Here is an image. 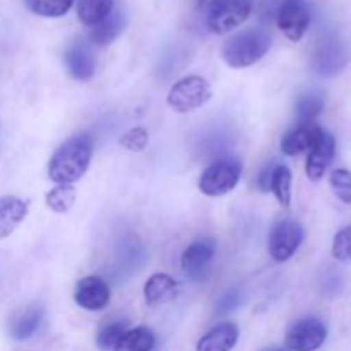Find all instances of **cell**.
Listing matches in <instances>:
<instances>
[{"label": "cell", "mask_w": 351, "mask_h": 351, "mask_svg": "<svg viewBox=\"0 0 351 351\" xmlns=\"http://www.w3.org/2000/svg\"><path fill=\"white\" fill-rule=\"evenodd\" d=\"M93 141L88 134L74 136L62 144L48 163V177L58 185H72L81 180L89 168Z\"/></svg>", "instance_id": "cell-1"}, {"label": "cell", "mask_w": 351, "mask_h": 351, "mask_svg": "<svg viewBox=\"0 0 351 351\" xmlns=\"http://www.w3.org/2000/svg\"><path fill=\"white\" fill-rule=\"evenodd\" d=\"M271 48V34L264 29H247L230 36L221 47V57L232 69H245L259 62Z\"/></svg>", "instance_id": "cell-2"}, {"label": "cell", "mask_w": 351, "mask_h": 351, "mask_svg": "<svg viewBox=\"0 0 351 351\" xmlns=\"http://www.w3.org/2000/svg\"><path fill=\"white\" fill-rule=\"evenodd\" d=\"M242 163L237 158H219L213 161L199 178V191L209 197H219L237 187L242 175Z\"/></svg>", "instance_id": "cell-3"}, {"label": "cell", "mask_w": 351, "mask_h": 351, "mask_svg": "<svg viewBox=\"0 0 351 351\" xmlns=\"http://www.w3.org/2000/svg\"><path fill=\"white\" fill-rule=\"evenodd\" d=\"M211 86L204 77L187 75V77L180 79L171 86L167 101L175 112L187 113L206 105L211 99Z\"/></svg>", "instance_id": "cell-4"}, {"label": "cell", "mask_w": 351, "mask_h": 351, "mask_svg": "<svg viewBox=\"0 0 351 351\" xmlns=\"http://www.w3.org/2000/svg\"><path fill=\"white\" fill-rule=\"evenodd\" d=\"M254 0H219L208 10V26L213 33L226 34L239 27L252 12Z\"/></svg>", "instance_id": "cell-5"}, {"label": "cell", "mask_w": 351, "mask_h": 351, "mask_svg": "<svg viewBox=\"0 0 351 351\" xmlns=\"http://www.w3.org/2000/svg\"><path fill=\"white\" fill-rule=\"evenodd\" d=\"M304 228L293 218H283L273 226L269 233V254L276 263H287L300 247Z\"/></svg>", "instance_id": "cell-6"}, {"label": "cell", "mask_w": 351, "mask_h": 351, "mask_svg": "<svg viewBox=\"0 0 351 351\" xmlns=\"http://www.w3.org/2000/svg\"><path fill=\"white\" fill-rule=\"evenodd\" d=\"M328 338V326L319 317H304L287 332V348L290 351H315Z\"/></svg>", "instance_id": "cell-7"}, {"label": "cell", "mask_w": 351, "mask_h": 351, "mask_svg": "<svg viewBox=\"0 0 351 351\" xmlns=\"http://www.w3.org/2000/svg\"><path fill=\"white\" fill-rule=\"evenodd\" d=\"M278 27L291 41H300L311 26V9L304 0H285L276 16Z\"/></svg>", "instance_id": "cell-8"}, {"label": "cell", "mask_w": 351, "mask_h": 351, "mask_svg": "<svg viewBox=\"0 0 351 351\" xmlns=\"http://www.w3.org/2000/svg\"><path fill=\"white\" fill-rule=\"evenodd\" d=\"M216 254V240L213 237H202V239L192 242L182 254V269L191 280L201 281L208 273L213 259Z\"/></svg>", "instance_id": "cell-9"}, {"label": "cell", "mask_w": 351, "mask_h": 351, "mask_svg": "<svg viewBox=\"0 0 351 351\" xmlns=\"http://www.w3.org/2000/svg\"><path fill=\"white\" fill-rule=\"evenodd\" d=\"M348 48L339 38L329 36L324 38L317 45L314 51V69L322 75H335L338 74L345 65L348 64Z\"/></svg>", "instance_id": "cell-10"}, {"label": "cell", "mask_w": 351, "mask_h": 351, "mask_svg": "<svg viewBox=\"0 0 351 351\" xmlns=\"http://www.w3.org/2000/svg\"><path fill=\"white\" fill-rule=\"evenodd\" d=\"M75 304L89 312L103 311L110 302V287L103 278L86 276L75 285Z\"/></svg>", "instance_id": "cell-11"}, {"label": "cell", "mask_w": 351, "mask_h": 351, "mask_svg": "<svg viewBox=\"0 0 351 351\" xmlns=\"http://www.w3.org/2000/svg\"><path fill=\"white\" fill-rule=\"evenodd\" d=\"M322 127L317 123H298L295 129L288 130L281 139V151L287 156H297V154L311 151L319 143L322 136Z\"/></svg>", "instance_id": "cell-12"}, {"label": "cell", "mask_w": 351, "mask_h": 351, "mask_svg": "<svg viewBox=\"0 0 351 351\" xmlns=\"http://www.w3.org/2000/svg\"><path fill=\"white\" fill-rule=\"evenodd\" d=\"M336 156V139L331 132L328 130H322V136L319 139V143L315 144L311 149L307 158V177L312 182H319L324 177L326 170L329 168V165L332 163Z\"/></svg>", "instance_id": "cell-13"}, {"label": "cell", "mask_w": 351, "mask_h": 351, "mask_svg": "<svg viewBox=\"0 0 351 351\" xmlns=\"http://www.w3.org/2000/svg\"><path fill=\"white\" fill-rule=\"evenodd\" d=\"M65 65H67L69 74L74 79L89 81L96 71L95 53L84 41H75L65 51Z\"/></svg>", "instance_id": "cell-14"}, {"label": "cell", "mask_w": 351, "mask_h": 351, "mask_svg": "<svg viewBox=\"0 0 351 351\" xmlns=\"http://www.w3.org/2000/svg\"><path fill=\"white\" fill-rule=\"evenodd\" d=\"M45 311L41 305L33 304L27 305L26 308H23L21 312H17L12 317L9 326V335L10 338L16 339V341H24V339H29L34 332L40 329L41 322H43Z\"/></svg>", "instance_id": "cell-15"}, {"label": "cell", "mask_w": 351, "mask_h": 351, "mask_svg": "<svg viewBox=\"0 0 351 351\" xmlns=\"http://www.w3.org/2000/svg\"><path fill=\"white\" fill-rule=\"evenodd\" d=\"M239 328L233 322H223L206 332L197 343V351H232L239 341Z\"/></svg>", "instance_id": "cell-16"}, {"label": "cell", "mask_w": 351, "mask_h": 351, "mask_svg": "<svg viewBox=\"0 0 351 351\" xmlns=\"http://www.w3.org/2000/svg\"><path fill=\"white\" fill-rule=\"evenodd\" d=\"M127 26V16L123 10L113 9L105 19L99 21L98 24L91 27L89 33V40L91 43L98 45V47H106V45L113 43L117 38L122 34V31Z\"/></svg>", "instance_id": "cell-17"}, {"label": "cell", "mask_w": 351, "mask_h": 351, "mask_svg": "<svg viewBox=\"0 0 351 351\" xmlns=\"http://www.w3.org/2000/svg\"><path fill=\"white\" fill-rule=\"evenodd\" d=\"M27 216V202L14 195L0 197V239L12 235Z\"/></svg>", "instance_id": "cell-18"}, {"label": "cell", "mask_w": 351, "mask_h": 351, "mask_svg": "<svg viewBox=\"0 0 351 351\" xmlns=\"http://www.w3.org/2000/svg\"><path fill=\"white\" fill-rule=\"evenodd\" d=\"M177 295V281L165 273H156L144 285V300L151 307L171 302Z\"/></svg>", "instance_id": "cell-19"}, {"label": "cell", "mask_w": 351, "mask_h": 351, "mask_svg": "<svg viewBox=\"0 0 351 351\" xmlns=\"http://www.w3.org/2000/svg\"><path fill=\"white\" fill-rule=\"evenodd\" d=\"M156 345V336L149 328H134L129 329L120 338L113 351H153Z\"/></svg>", "instance_id": "cell-20"}, {"label": "cell", "mask_w": 351, "mask_h": 351, "mask_svg": "<svg viewBox=\"0 0 351 351\" xmlns=\"http://www.w3.org/2000/svg\"><path fill=\"white\" fill-rule=\"evenodd\" d=\"M324 110V96L321 93L308 91L302 93L297 99L295 113H297L298 123H312L315 122L319 115Z\"/></svg>", "instance_id": "cell-21"}, {"label": "cell", "mask_w": 351, "mask_h": 351, "mask_svg": "<svg viewBox=\"0 0 351 351\" xmlns=\"http://www.w3.org/2000/svg\"><path fill=\"white\" fill-rule=\"evenodd\" d=\"M113 10V0H77V16L86 26H95Z\"/></svg>", "instance_id": "cell-22"}, {"label": "cell", "mask_w": 351, "mask_h": 351, "mask_svg": "<svg viewBox=\"0 0 351 351\" xmlns=\"http://www.w3.org/2000/svg\"><path fill=\"white\" fill-rule=\"evenodd\" d=\"M271 191L281 206L288 208L291 202V170L287 165H274Z\"/></svg>", "instance_id": "cell-23"}, {"label": "cell", "mask_w": 351, "mask_h": 351, "mask_svg": "<svg viewBox=\"0 0 351 351\" xmlns=\"http://www.w3.org/2000/svg\"><path fill=\"white\" fill-rule=\"evenodd\" d=\"M45 202H47L48 209L58 213V215H64L74 206L75 189L72 185H57V187L48 192Z\"/></svg>", "instance_id": "cell-24"}, {"label": "cell", "mask_w": 351, "mask_h": 351, "mask_svg": "<svg viewBox=\"0 0 351 351\" xmlns=\"http://www.w3.org/2000/svg\"><path fill=\"white\" fill-rule=\"evenodd\" d=\"M129 331V321L127 319H119V321H113L110 324L103 326L98 331V336H96V345H98L99 350H113L117 343L120 341L125 332Z\"/></svg>", "instance_id": "cell-25"}, {"label": "cell", "mask_w": 351, "mask_h": 351, "mask_svg": "<svg viewBox=\"0 0 351 351\" xmlns=\"http://www.w3.org/2000/svg\"><path fill=\"white\" fill-rule=\"evenodd\" d=\"M24 3L36 16L60 17L69 12L74 0H24Z\"/></svg>", "instance_id": "cell-26"}, {"label": "cell", "mask_w": 351, "mask_h": 351, "mask_svg": "<svg viewBox=\"0 0 351 351\" xmlns=\"http://www.w3.org/2000/svg\"><path fill=\"white\" fill-rule=\"evenodd\" d=\"M329 184H331L332 192L336 197L345 204H351V171L345 168H338L329 177Z\"/></svg>", "instance_id": "cell-27"}, {"label": "cell", "mask_w": 351, "mask_h": 351, "mask_svg": "<svg viewBox=\"0 0 351 351\" xmlns=\"http://www.w3.org/2000/svg\"><path fill=\"white\" fill-rule=\"evenodd\" d=\"M147 143H149V134L144 127H134V129L123 132L119 139L120 146L125 147L127 151H134V153H141L146 149Z\"/></svg>", "instance_id": "cell-28"}, {"label": "cell", "mask_w": 351, "mask_h": 351, "mask_svg": "<svg viewBox=\"0 0 351 351\" xmlns=\"http://www.w3.org/2000/svg\"><path fill=\"white\" fill-rule=\"evenodd\" d=\"M332 256L339 263H351V226L341 228L332 240Z\"/></svg>", "instance_id": "cell-29"}, {"label": "cell", "mask_w": 351, "mask_h": 351, "mask_svg": "<svg viewBox=\"0 0 351 351\" xmlns=\"http://www.w3.org/2000/svg\"><path fill=\"white\" fill-rule=\"evenodd\" d=\"M240 298L242 297H240V291L237 290V288L226 290L225 293L216 300V305H215L216 315H226L230 314V312L235 311V308L240 305V302H242Z\"/></svg>", "instance_id": "cell-30"}, {"label": "cell", "mask_w": 351, "mask_h": 351, "mask_svg": "<svg viewBox=\"0 0 351 351\" xmlns=\"http://www.w3.org/2000/svg\"><path fill=\"white\" fill-rule=\"evenodd\" d=\"M273 170H274V163H271V165H267V167L263 170V173H261L259 189L263 192L271 191V178H273Z\"/></svg>", "instance_id": "cell-31"}, {"label": "cell", "mask_w": 351, "mask_h": 351, "mask_svg": "<svg viewBox=\"0 0 351 351\" xmlns=\"http://www.w3.org/2000/svg\"><path fill=\"white\" fill-rule=\"evenodd\" d=\"M197 2L199 7H202V9H211L213 5H215L216 2H219V0H195Z\"/></svg>", "instance_id": "cell-32"}, {"label": "cell", "mask_w": 351, "mask_h": 351, "mask_svg": "<svg viewBox=\"0 0 351 351\" xmlns=\"http://www.w3.org/2000/svg\"><path fill=\"white\" fill-rule=\"evenodd\" d=\"M266 351H288V350H281V348H276V350H266Z\"/></svg>", "instance_id": "cell-33"}]
</instances>
